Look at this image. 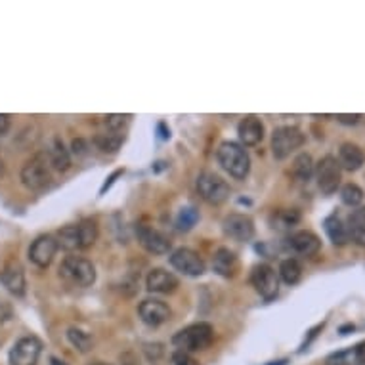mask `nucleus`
Masks as SVG:
<instances>
[{
	"mask_svg": "<svg viewBox=\"0 0 365 365\" xmlns=\"http://www.w3.org/2000/svg\"><path fill=\"white\" fill-rule=\"evenodd\" d=\"M21 184L29 191H43L52 184V164L46 152L35 153L21 169Z\"/></svg>",
	"mask_w": 365,
	"mask_h": 365,
	"instance_id": "2",
	"label": "nucleus"
},
{
	"mask_svg": "<svg viewBox=\"0 0 365 365\" xmlns=\"http://www.w3.org/2000/svg\"><path fill=\"white\" fill-rule=\"evenodd\" d=\"M57 249H60V245H57L56 235H52V233L38 235L29 247V260L38 268H48L56 257Z\"/></svg>",
	"mask_w": 365,
	"mask_h": 365,
	"instance_id": "11",
	"label": "nucleus"
},
{
	"mask_svg": "<svg viewBox=\"0 0 365 365\" xmlns=\"http://www.w3.org/2000/svg\"><path fill=\"white\" fill-rule=\"evenodd\" d=\"M251 281L254 289L259 291L260 296L266 301L276 298L279 293V276L270 264H257L251 271Z\"/></svg>",
	"mask_w": 365,
	"mask_h": 365,
	"instance_id": "9",
	"label": "nucleus"
},
{
	"mask_svg": "<svg viewBox=\"0 0 365 365\" xmlns=\"http://www.w3.org/2000/svg\"><path fill=\"white\" fill-rule=\"evenodd\" d=\"M364 189L359 188L358 184H344L342 188H340V201L348 205V207H358L359 203L364 201Z\"/></svg>",
	"mask_w": 365,
	"mask_h": 365,
	"instance_id": "29",
	"label": "nucleus"
},
{
	"mask_svg": "<svg viewBox=\"0 0 365 365\" xmlns=\"http://www.w3.org/2000/svg\"><path fill=\"white\" fill-rule=\"evenodd\" d=\"M337 161H339L340 169L354 172V170H358L364 167L365 153L359 145L352 144V142H347V144L340 145L339 159H337Z\"/></svg>",
	"mask_w": 365,
	"mask_h": 365,
	"instance_id": "20",
	"label": "nucleus"
},
{
	"mask_svg": "<svg viewBox=\"0 0 365 365\" xmlns=\"http://www.w3.org/2000/svg\"><path fill=\"white\" fill-rule=\"evenodd\" d=\"M306 142V134L296 128V126H279L271 134V153L274 157L283 161L295 153L296 150H301Z\"/></svg>",
	"mask_w": 365,
	"mask_h": 365,
	"instance_id": "5",
	"label": "nucleus"
},
{
	"mask_svg": "<svg viewBox=\"0 0 365 365\" xmlns=\"http://www.w3.org/2000/svg\"><path fill=\"white\" fill-rule=\"evenodd\" d=\"M56 240L57 245L65 249V251L81 249V237H79V226L77 224H69V226H63L62 230H57Z\"/></svg>",
	"mask_w": 365,
	"mask_h": 365,
	"instance_id": "23",
	"label": "nucleus"
},
{
	"mask_svg": "<svg viewBox=\"0 0 365 365\" xmlns=\"http://www.w3.org/2000/svg\"><path fill=\"white\" fill-rule=\"evenodd\" d=\"M60 276L75 287H92L96 281V268L84 257H65L60 264Z\"/></svg>",
	"mask_w": 365,
	"mask_h": 365,
	"instance_id": "4",
	"label": "nucleus"
},
{
	"mask_svg": "<svg viewBox=\"0 0 365 365\" xmlns=\"http://www.w3.org/2000/svg\"><path fill=\"white\" fill-rule=\"evenodd\" d=\"M12 315H13L12 304L8 303L6 298H2V296H0V323L8 321L10 318H12Z\"/></svg>",
	"mask_w": 365,
	"mask_h": 365,
	"instance_id": "32",
	"label": "nucleus"
},
{
	"mask_svg": "<svg viewBox=\"0 0 365 365\" xmlns=\"http://www.w3.org/2000/svg\"><path fill=\"white\" fill-rule=\"evenodd\" d=\"M196 188L203 201H207L208 205H222L230 197V186L226 184V180H222L218 174H214L210 170H205L197 176Z\"/></svg>",
	"mask_w": 365,
	"mask_h": 365,
	"instance_id": "6",
	"label": "nucleus"
},
{
	"mask_svg": "<svg viewBox=\"0 0 365 365\" xmlns=\"http://www.w3.org/2000/svg\"><path fill=\"white\" fill-rule=\"evenodd\" d=\"M79 226V237H81V249H89L98 240V224L94 220H82L77 224Z\"/></svg>",
	"mask_w": 365,
	"mask_h": 365,
	"instance_id": "28",
	"label": "nucleus"
},
{
	"mask_svg": "<svg viewBox=\"0 0 365 365\" xmlns=\"http://www.w3.org/2000/svg\"><path fill=\"white\" fill-rule=\"evenodd\" d=\"M170 264L174 270L189 277L201 276L205 271V262H203L201 257L188 247H180L176 251L170 252Z\"/></svg>",
	"mask_w": 365,
	"mask_h": 365,
	"instance_id": "10",
	"label": "nucleus"
},
{
	"mask_svg": "<svg viewBox=\"0 0 365 365\" xmlns=\"http://www.w3.org/2000/svg\"><path fill=\"white\" fill-rule=\"evenodd\" d=\"M125 136L120 133H103L98 134L94 138L96 147L103 153H117L119 152L120 144H123Z\"/></svg>",
	"mask_w": 365,
	"mask_h": 365,
	"instance_id": "26",
	"label": "nucleus"
},
{
	"mask_svg": "<svg viewBox=\"0 0 365 365\" xmlns=\"http://www.w3.org/2000/svg\"><path fill=\"white\" fill-rule=\"evenodd\" d=\"M350 222L352 224H358V226L365 228V207H359L358 210H354V214L350 216Z\"/></svg>",
	"mask_w": 365,
	"mask_h": 365,
	"instance_id": "35",
	"label": "nucleus"
},
{
	"mask_svg": "<svg viewBox=\"0 0 365 365\" xmlns=\"http://www.w3.org/2000/svg\"><path fill=\"white\" fill-rule=\"evenodd\" d=\"M90 365H111V364H106V361H94V364Z\"/></svg>",
	"mask_w": 365,
	"mask_h": 365,
	"instance_id": "41",
	"label": "nucleus"
},
{
	"mask_svg": "<svg viewBox=\"0 0 365 365\" xmlns=\"http://www.w3.org/2000/svg\"><path fill=\"white\" fill-rule=\"evenodd\" d=\"M361 115H337V120L342 125H358Z\"/></svg>",
	"mask_w": 365,
	"mask_h": 365,
	"instance_id": "36",
	"label": "nucleus"
},
{
	"mask_svg": "<svg viewBox=\"0 0 365 365\" xmlns=\"http://www.w3.org/2000/svg\"><path fill=\"white\" fill-rule=\"evenodd\" d=\"M10 126H12V119H10V115L0 113V136H2V134H6L8 130H10Z\"/></svg>",
	"mask_w": 365,
	"mask_h": 365,
	"instance_id": "37",
	"label": "nucleus"
},
{
	"mask_svg": "<svg viewBox=\"0 0 365 365\" xmlns=\"http://www.w3.org/2000/svg\"><path fill=\"white\" fill-rule=\"evenodd\" d=\"M289 245L296 254H303V257H314V254L320 252L321 241L314 232H310V230H301V232H295L293 235H291Z\"/></svg>",
	"mask_w": 365,
	"mask_h": 365,
	"instance_id": "17",
	"label": "nucleus"
},
{
	"mask_svg": "<svg viewBox=\"0 0 365 365\" xmlns=\"http://www.w3.org/2000/svg\"><path fill=\"white\" fill-rule=\"evenodd\" d=\"M50 365H67V364H65V361H62V359L52 358V359H50Z\"/></svg>",
	"mask_w": 365,
	"mask_h": 365,
	"instance_id": "39",
	"label": "nucleus"
},
{
	"mask_svg": "<svg viewBox=\"0 0 365 365\" xmlns=\"http://www.w3.org/2000/svg\"><path fill=\"white\" fill-rule=\"evenodd\" d=\"M174 365H199L196 359L188 356L186 352H178L174 354Z\"/></svg>",
	"mask_w": 365,
	"mask_h": 365,
	"instance_id": "34",
	"label": "nucleus"
},
{
	"mask_svg": "<svg viewBox=\"0 0 365 365\" xmlns=\"http://www.w3.org/2000/svg\"><path fill=\"white\" fill-rule=\"evenodd\" d=\"M237 134H240V140L243 145H257L262 142L264 138V125L259 117L254 115H249L240 123V128H237Z\"/></svg>",
	"mask_w": 365,
	"mask_h": 365,
	"instance_id": "18",
	"label": "nucleus"
},
{
	"mask_svg": "<svg viewBox=\"0 0 365 365\" xmlns=\"http://www.w3.org/2000/svg\"><path fill=\"white\" fill-rule=\"evenodd\" d=\"M323 230L327 233L329 241L337 247L347 245L350 237H348V226H344V222L340 220L339 216H327L323 220Z\"/></svg>",
	"mask_w": 365,
	"mask_h": 365,
	"instance_id": "22",
	"label": "nucleus"
},
{
	"mask_svg": "<svg viewBox=\"0 0 365 365\" xmlns=\"http://www.w3.org/2000/svg\"><path fill=\"white\" fill-rule=\"evenodd\" d=\"M314 159L310 153H301V155H296L295 161H293V176L296 180H301V182H308L312 174H314Z\"/></svg>",
	"mask_w": 365,
	"mask_h": 365,
	"instance_id": "24",
	"label": "nucleus"
},
{
	"mask_svg": "<svg viewBox=\"0 0 365 365\" xmlns=\"http://www.w3.org/2000/svg\"><path fill=\"white\" fill-rule=\"evenodd\" d=\"M48 161H50L52 169L57 170V172H65V170H69L71 167V153L69 150L65 147L62 138H54L52 140L50 147H48Z\"/></svg>",
	"mask_w": 365,
	"mask_h": 365,
	"instance_id": "21",
	"label": "nucleus"
},
{
	"mask_svg": "<svg viewBox=\"0 0 365 365\" xmlns=\"http://www.w3.org/2000/svg\"><path fill=\"white\" fill-rule=\"evenodd\" d=\"M67 340L71 342V347L79 350V352L86 354L92 348V337L86 331H82L79 327L67 329Z\"/></svg>",
	"mask_w": 365,
	"mask_h": 365,
	"instance_id": "27",
	"label": "nucleus"
},
{
	"mask_svg": "<svg viewBox=\"0 0 365 365\" xmlns=\"http://www.w3.org/2000/svg\"><path fill=\"white\" fill-rule=\"evenodd\" d=\"M277 276L281 277L287 285L298 283V281H301V277H303V264H301L296 259L283 260L281 266H279Z\"/></svg>",
	"mask_w": 365,
	"mask_h": 365,
	"instance_id": "25",
	"label": "nucleus"
},
{
	"mask_svg": "<svg viewBox=\"0 0 365 365\" xmlns=\"http://www.w3.org/2000/svg\"><path fill=\"white\" fill-rule=\"evenodd\" d=\"M224 232L235 241H249L254 235V222L247 214L233 213L224 220Z\"/></svg>",
	"mask_w": 365,
	"mask_h": 365,
	"instance_id": "14",
	"label": "nucleus"
},
{
	"mask_svg": "<svg viewBox=\"0 0 365 365\" xmlns=\"http://www.w3.org/2000/svg\"><path fill=\"white\" fill-rule=\"evenodd\" d=\"M331 365H350V364H348V361H342L340 358H337V364H331Z\"/></svg>",
	"mask_w": 365,
	"mask_h": 365,
	"instance_id": "40",
	"label": "nucleus"
},
{
	"mask_svg": "<svg viewBox=\"0 0 365 365\" xmlns=\"http://www.w3.org/2000/svg\"><path fill=\"white\" fill-rule=\"evenodd\" d=\"M348 237H350L354 243H358V245L365 247V228H361V226H358V224H352V222H350V226H348Z\"/></svg>",
	"mask_w": 365,
	"mask_h": 365,
	"instance_id": "31",
	"label": "nucleus"
},
{
	"mask_svg": "<svg viewBox=\"0 0 365 365\" xmlns=\"http://www.w3.org/2000/svg\"><path fill=\"white\" fill-rule=\"evenodd\" d=\"M216 157L222 169L235 180H245L251 170V157L245 147L237 142H222L216 150Z\"/></svg>",
	"mask_w": 365,
	"mask_h": 365,
	"instance_id": "1",
	"label": "nucleus"
},
{
	"mask_svg": "<svg viewBox=\"0 0 365 365\" xmlns=\"http://www.w3.org/2000/svg\"><path fill=\"white\" fill-rule=\"evenodd\" d=\"M136 235H138L140 245L152 254H167L170 251V240L159 230H153L150 226H138Z\"/></svg>",
	"mask_w": 365,
	"mask_h": 365,
	"instance_id": "13",
	"label": "nucleus"
},
{
	"mask_svg": "<svg viewBox=\"0 0 365 365\" xmlns=\"http://www.w3.org/2000/svg\"><path fill=\"white\" fill-rule=\"evenodd\" d=\"M71 147H73V153H75V155H82V153H84V150H86V145H84V142H82V140H73Z\"/></svg>",
	"mask_w": 365,
	"mask_h": 365,
	"instance_id": "38",
	"label": "nucleus"
},
{
	"mask_svg": "<svg viewBox=\"0 0 365 365\" xmlns=\"http://www.w3.org/2000/svg\"><path fill=\"white\" fill-rule=\"evenodd\" d=\"M145 287L150 293H157V295H169L178 289V277L163 268H155L145 277Z\"/></svg>",
	"mask_w": 365,
	"mask_h": 365,
	"instance_id": "15",
	"label": "nucleus"
},
{
	"mask_svg": "<svg viewBox=\"0 0 365 365\" xmlns=\"http://www.w3.org/2000/svg\"><path fill=\"white\" fill-rule=\"evenodd\" d=\"M128 120H130V115H107V117H103V126L107 128V133H120Z\"/></svg>",
	"mask_w": 365,
	"mask_h": 365,
	"instance_id": "30",
	"label": "nucleus"
},
{
	"mask_svg": "<svg viewBox=\"0 0 365 365\" xmlns=\"http://www.w3.org/2000/svg\"><path fill=\"white\" fill-rule=\"evenodd\" d=\"M213 268L218 276L233 277L240 270V260L235 257V252L230 251L228 247H220L218 251L214 252Z\"/></svg>",
	"mask_w": 365,
	"mask_h": 365,
	"instance_id": "19",
	"label": "nucleus"
},
{
	"mask_svg": "<svg viewBox=\"0 0 365 365\" xmlns=\"http://www.w3.org/2000/svg\"><path fill=\"white\" fill-rule=\"evenodd\" d=\"M0 283L6 287V291H10L12 295L23 296L26 295V271L23 268L18 264V262H10L2 270H0Z\"/></svg>",
	"mask_w": 365,
	"mask_h": 365,
	"instance_id": "16",
	"label": "nucleus"
},
{
	"mask_svg": "<svg viewBox=\"0 0 365 365\" xmlns=\"http://www.w3.org/2000/svg\"><path fill=\"white\" fill-rule=\"evenodd\" d=\"M352 358L356 364L365 365V340H361L359 344H356L352 350Z\"/></svg>",
	"mask_w": 365,
	"mask_h": 365,
	"instance_id": "33",
	"label": "nucleus"
},
{
	"mask_svg": "<svg viewBox=\"0 0 365 365\" xmlns=\"http://www.w3.org/2000/svg\"><path fill=\"white\" fill-rule=\"evenodd\" d=\"M138 314L145 325L157 327V325H163L164 321L170 320L172 312H170L169 304L163 303V301H157V298H145V301L140 303Z\"/></svg>",
	"mask_w": 365,
	"mask_h": 365,
	"instance_id": "12",
	"label": "nucleus"
},
{
	"mask_svg": "<svg viewBox=\"0 0 365 365\" xmlns=\"http://www.w3.org/2000/svg\"><path fill=\"white\" fill-rule=\"evenodd\" d=\"M213 339V325L199 321V323H193V325L178 331L172 342H174V347L180 348V352H201V350H207L210 347Z\"/></svg>",
	"mask_w": 365,
	"mask_h": 365,
	"instance_id": "3",
	"label": "nucleus"
},
{
	"mask_svg": "<svg viewBox=\"0 0 365 365\" xmlns=\"http://www.w3.org/2000/svg\"><path fill=\"white\" fill-rule=\"evenodd\" d=\"M314 174L315 182H318V188L321 189V193L331 196V193H335V191L339 189L340 180H342V169H340L337 157H333V155H325L320 163L315 164Z\"/></svg>",
	"mask_w": 365,
	"mask_h": 365,
	"instance_id": "7",
	"label": "nucleus"
},
{
	"mask_svg": "<svg viewBox=\"0 0 365 365\" xmlns=\"http://www.w3.org/2000/svg\"><path fill=\"white\" fill-rule=\"evenodd\" d=\"M40 352H43V342L37 337H21L16 340V344L8 354V361L10 365H37Z\"/></svg>",
	"mask_w": 365,
	"mask_h": 365,
	"instance_id": "8",
	"label": "nucleus"
}]
</instances>
